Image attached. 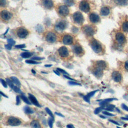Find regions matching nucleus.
I'll use <instances>...</instances> for the list:
<instances>
[{
  "mask_svg": "<svg viewBox=\"0 0 128 128\" xmlns=\"http://www.w3.org/2000/svg\"><path fill=\"white\" fill-rule=\"evenodd\" d=\"M62 42L66 45H70L73 43V38L70 35H65L62 38Z\"/></svg>",
  "mask_w": 128,
  "mask_h": 128,
  "instance_id": "9b49d317",
  "label": "nucleus"
},
{
  "mask_svg": "<svg viewBox=\"0 0 128 128\" xmlns=\"http://www.w3.org/2000/svg\"><path fill=\"white\" fill-rule=\"evenodd\" d=\"M122 108L124 110H125L128 112V107L126 105H125L124 104H122Z\"/></svg>",
  "mask_w": 128,
  "mask_h": 128,
  "instance_id": "c03bdc74",
  "label": "nucleus"
},
{
  "mask_svg": "<svg viewBox=\"0 0 128 128\" xmlns=\"http://www.w3.org/2000/svg\"><path fill=\"white\" fill-rule=\"evenodd\" d=\"M52 66V64H46V65H45L46 67H50Z\"/></svg>",
  "mask_w": 128,
  "mask_h": 128,
  "instance_id": "bf43d9fd",
  "label": "nucleus"
},
{
  "mask_svg": "<svg viewBox=\"0 0 128 128\" xmlns=\"http://www.w3.org/2000/svg\"><path fill=\"white\" fill-rule=\"evenodd\" d=\"M6 82L7 84H8V85L12 88H14V84H13V83L12 82L11 80H10V79L6 78Z\"/></svg>",
  "mask_w": 128,
  "mask_h": 128,
  "instance_id": "2f4dec72",
  "label": "nucleus"
},
{
  "mask_svg": "<svg viewBox=\"0 0 128 128\" xmlns=\"http://www.w3.org/2000/svg\"><path fill=\"white\" fill-rule=\"evenodd\" d=\"M124 68L126 70L128 71V60L126 61L124 64Z\"/></svg>",
  "mask_w": 128,
  "mask_h": 128,
  "instance_id": "09e8293b",
  "label": "nucleus"
},
{
  "mask_svg": "<svg viewBox=\"0 0 128 128\" xmlns=\"http://www.w3.org/2000/svg\"><path fill=\"white\" fill-rule=\"evenodd\" d=\"M100 118H106V117L103 116H100Z\"/></svg>",
  "mask_w": 128,
  "mask_h": 128,
  "instance_id": "052dcab7",
  "label": "nucleus"
},
{
  "mask_svg": "<svg viewBox=\"0 0 128 128\" xmlns=\"http://www.w3.org/2000/svg\"><path fill=\"white\" fill-rule=\"evenodd\" d=\"M28 98H29L30 100V102L34 105H35L36 106H38V107H40V106L39 104L37 99L35 98V96L34 95H32V94H28Z\"/></svg>",
  "mask_w": 128,
  "mask_h": 128,
  "instance_id": "6ab92c4d",
  "label": "nucleus"
},
{
  "mask_svg": "<svg viewBox=\"0 0 128 128\" xmlns=\"http://www.w3.org/2000/svg\"><path fill=\"white\" fill-rule=\"evenodd\" d=\"M0 94H1L2 96H4V97L6 98H8L6 95H5L4 94L2 93V92H0Z\"/></svg>",
  "mask_w": 128,
  "mask_h": 128,
  "instance_id": "4d7b16f0",
  "label": "nucleus"
},
{
  "mask_svg": "<svg viewBox=\"0 0 128 128\" xmlns=\"http://www.w3.org/2000/svg\"><path fill=\"white\" fill-rule=\"evenodd\" d=\"M66 26V24L64 21H61L58 22L56 26V29L59 31H62L64 30Z\"/></svg>",
  "mask_w": 128,
  "mask_h": 128,
  "instance_id": "f3484780",
  "label": "nucleus"
},
{
  "mask_svg": "<svg viewBox=\"0 0 128 128\" xmlns=\"http://www.w3.org/2000/svg\"><path fill=\"white\" fill-rule=\"evenodd\" d=\"M112 78L116 82H121L122 80V76L120 73L118 71H116L112 74Z\"/></svg>",
  "mask_w": 128,
  "mask_h": 128,
  "instance_id": "ddd939ff",
  "label": "nucleus"
},
{
  "mask_svg": "<svg viewBox=\"0 0 128 128\" xmlns=\"http://www.w3.org/2000/svg\"><path fill=\"white\" fill-rule=\"evenodd\" d=\"M72 49L74 52L78 56H82L84 53V50L82 47L79 44L74 46Z\"/></svg>",
  "mask_w": 128,
  "mask_h": 128,
  "instance_id": "f8f14e48",
  "label": "nucleus"
},
{
  "mask_svg": "<svg viewBox=\"0 0 128 128\" xmlns=\"http://www.w3.org/2000/svg\"><path fill=\"white\" fill-rule=\"evenodd\" d=\"M64 78H67V79H68V80H74V79H72V78H69V77L67 76H65V75H64Z\"/></svg>",
  "mask_w": 128,
  "mask_h": 128,
  "instance_id": "5fc2aeb1",
  "label": "nucleus"
},
{
  "mask_svg": "<svg viewBox=\"0 0 128 128\" xmlns=\"http://www.w3.org/2000/svg\"><path fill=\"white\" fill-rule=\"evenodd\" d=\"M44 58H40V57H34V58H32V60H43Z\"/></svg>",
  "mask_w": 128,
  "mask_h": 128,
  "instance_id": "de8ad7c7",
  "label": "nucleus"
},
{
  "mask_svg": "<svg viewBox=\"0 0 128 128\" xmlns=\"http://www.w3.org/2000/svg\"><path fill=\"white\" fill-rule=\"evenodd\" d=\"M16 104L17 105H18V104H20V98H19V96H16Z\"/></svg>",
  "mask_w": 128,
  "mask_h": 128,
  "instance_id": "a18cd8bd",
  "label": "nucleus"
},
{
  "mask_svg": "<svg viewBox=\"0 0 128 128\" xmlns=\"http://www.w3.org/2000/svg\"><path fill=\"white\" fill-rule=\"evenodd\" d=\"M83 30L84 32L88 36H92L94 34V28L90 26H86L83 28Z\"/></svg>",
  "mask_w": 128,
  "mask_h": 128,
  "instance_id": "1a4fd4ad",
  "label": "nucleus"
},
{
  "mask_svg": "<svg viewBox=\"0 0 128 128\" xmlns=\"http://www.w3.org/2000/svg\"><path fill=\"white\" fill-rule=\"evenodd\" d=\"M98 90H94V91H92L90 93H88L87 95L85 96H84V100L86 102H87L88 103H90V98L92 96H94V94H95V93L98 92Z\"/></svg>",
  "mask_w": 128,
  "mask_h": 128,
  "instance_id": "412c9836",
  "label": "nucleus"
},
{
  "mask_svg": "<svg viewBox=\"0 0 128 128\" xmlns=\"http://www.w3.org/2000/svg\"><path fill=\"white\" fill-rule=\"evenodd\" d=\"M93 73L96 77H97L98 78H100L103 75V70L94 68Z\"/></svg>",
  "mask_w": 128,
  "mask_h": 128,
  "instance_id": "aec40b11",
  "label": "nucleus"
},
{
  "mask_svg": "<svg viewBox=\"0 0 128 128\" xmlns=\"http://www.w3.org/2000/svg\"><path fill=\"white\" fill-rule=\"evenodd\" d=\"M26 62L28 63V64H40V62H36V61L32 60H26Z\"/></svg>",
  "mask_w": 128,
  "mask_h": 128,
  "instance_id": "473e14b6",
  "label": "nucleus"
},
{
  "mask_svg": "<svg viewBox=\"0 0 128 128\" xmlns=\"http://www.w3.org/2000/svg\"><path fill=\"white\" fill-rule=\"evenodd\" d=\"M28 34V31L24 28H20L17 31V34L18 36L21 38H25Z\"/></svg>",
  "mask_w": 128,
  "mask_h": 128,
  "instance_id": "9d476101",
  "label": "nucleus"
},
{
  "mask_svg": "<svg viewBox=\"0 0 128 128\" xmlns=\"http://www.w3.org/2000/svg\"><path fill=\"white\" fill-rule=\"evenodd\" d=\"M46 40L50 43H54L56 41V36L53 32H49L47 34L46 37Z\"/></svg>",
  "mask_w": 128,
  "mask_h": 128,
  "instance_id": "6e6552de",
  "label": "nucleus"
},
{
  "mask_svg": "<svg viewBox=\"0 0 128 128\" xmlns=\"http://www.w3.org/2000/svg\"><path fill=\"white\" fill-rule=\"evenodd\" d=\"M42 4L47 9H51L54 6V2L52 0H42Z\"/></svg>",
  "mask_w": 128,
  "mask_h": 128,
  "instance_id": "4468645a",
  "label": "nucleus"
},
{
  "mask_svg": "<svg viewBox=\"0 0 128 128\" xmlns=\"http://www.w3.org/2000/svg\"><path fill=\"white\" fill-rule=\"evenodd\" d=\"M68 84L70 85H74V86H80V84L75 82H69Z\"/></svg>",
  "mask_w": 128,
  "mask_h": 128,
  "instance_id": "37998d69",
  "label": "nucleus"
},
{
  "mask_svg": "<svg viewBox=\"0 0 128 128\" xmlns=\"http://www.w3.org/2000/svg\"><path fill=\"white\" fill-rule=\"evenodd\" d=\"M24 112L28 114H33L34 113V111L32 110L30 108L28 107V106H26L24 108Z\"/></svg>",
  "mask_w": 128,
  "mask_h": 128,
  "instance_id": "cd10ccee",
  "label": "nucleus"
},
{
  "mask_svg": "<svg viewBox=\"0 0 128 128\" xmlns=\"http://www.w3.org/2000/svg\"><path fill=\"white\" fill-rule=\"evenodd\" d=\"M122 28L124 32L128 33V22L126 21L123 23Z\"/></svg>",
  "mask_w": 128,
  "mask_h": 128,
  "instance_id": "a878e982",
  "label": "nucleus"
},
{
  "mask_svg": "<svg viewBox=\"0 0 128 128\" xmlns=\"http://www.w3.org/2000/svg\"><path fill=\"white\" fill-rule=\"evenodd\" d=\"M109 121L110 122H112V123H113V124H116V125H120V124L118 123V122H116V121H114V120H109Z\"/></svg>",
  "mask_w": 128,
  "mask_h": 128,
  "instance_id": "3c124183",
  "label": "nucleus"
},
{
  "mask_svg": "<svg viewBox=\"0 0 128 128\" xmlns=\"http://www.w3.org/2000/svg\"><path fill=\"white\" fill-rule=\"evenodd\" d=\"M7 42H8V44L10 45L11 46H14L16 44V42L14 40H13L12 39H8V40Z\"/></svg>",
  "mask_w": 128,
  "mask_h": 128,
  "instance_id": "f704fd0d",
  "label": "nucleus"
},
{
  "mask_svg": "<svg viewBox=\"0 0 128 128\" xmlns=\"http://www.w3.org/2000/svg\"><path fill=\"white\" fill-rule=\"evenodd\" d=\"M55 114H56V115H58V116H61V117H64V116L62 114H60V113H58V112H55Z\"/></svg>",
  "mask_w": 128,
  "mask_h": 128,
  "instance_id": "864d4df0",
  "label": "nucleus"
},
{
  "mask_svg": "<svg viewBox=\"0 0 128 128\" xmlns=\"http://www.w3.org/2000/svg\"><path fill=\"white\" fill-rule=\"evenodd\" d=\"M110 12V9L108 7H104L102 8L100 10V14L102 16H106L108 15Z\"/></svg>",
  "mask_w": 128,
  "mask_h": 128,
  "instance_id": "4be33fe9",
  "label": "nucleus"
},
{
  "mask_svg": "<svg viewBox=\"0 0 128 128\" xmlns=\"http://www.w3.org/2000/svg\"><path fill=\"white\" fill-rule=\"evenodd\" d=\"M66 127L68 128H75L74 127V126L72 125V124H68L66 126Z\"/></svg>",
  "mask_w": 128,
  "mask_h": 128,
  "instance_id": "603ef678",
  "label": "nucleus"
},
{
  "mask_svg": "<svg viewBox=\"0 0 128 128\" xmlns=\"http://www.w3.org/2000/svg\"><path fill=\"white\" fill-rule=\"evenodd\" d=\"M80 9L84 12H88L90 11V4L88 1L86 0H82L79 4Z\"/></svg>",
  "mask_w": 128,
  "mask_h": 128,
  "instance_id": "7ed1b4c3",
  "label": "nucleus"
},
{
  "mask_svg": "<svg viewBox=\"0 0 128 128\" xmlns=\"http://www.w3.org/2000/svg\"><path fill=\"white\" fill-rule=\"evenodd\" d=\"M25 47H26V45L24 44H20V45H17L15 46V48H23Z\"/></svg>",
  "mask_w": 128,
  "mask_h": 128,
  "instance_id": "ea45409f",
  "label": "nucleus"
},
{
  "mask_svg": "<svg viewBox=\"0 0 128 128\" xmlns=\"http://www.w3.org/2000/svg\"><path fill=\"white\" fill-rule=\"evenodd\" d=\"M105 107H106L105 109L106 110H108V111H112V110H114L115 108V106L112 104H110V105H107Z\"/></svg>",
  "mask_w": 128,
  "mask_h": 128,
  "instance_id": "c85d7f7f",
  "label": "nucleus"
},
{
  "mask_svg": "<svg viewBox=\"0 0 128 128\" xmlns=\"http://www.w3.org/2000/svg\"><path fill=\"white\" fill-rule=\"evenodd\" d=\"M69 9L66 6H60L58 8V12L62 16H66L69 14Z\"/></svg>",
  "mask_w": 128,
  "mask_h": 128,
  "instance_id": "39448f33",
  "label": "nucleus"
},
{
  "mask_svg": "<svg viewBox=\"0 0 128 128\" xmlns=\"http://www.w3.org/2000/svg\"><path fill=\"white\" fill-rule=\"evenodd\" d=\"M32 55V54L30 53V52H24L22 53V54H20L21 56H22V58H30V56H31Z\"/></svg>",
  "mask_w": 128,
  "mask_h": 128,
  "instance_id": "bb28decb",
  "label": "nucleus"
},
{
  "mask_svg": "<svg viewBox=\"0 0 128 128\" xmlns=\"http://www.w3.org/2000/svg\"><path fill=\"white\" fill-rule=\"evenodd\" d=\"M73 19L74 22L78 24H82L84 21L83 16L80 12H77L73 14Z\"/></svg>",
  "mask_w": 128,
  "mask_h": 128,
  "instance_id": "20e7f679",
  "label": "nucleus"
},
{
  "mask_svg": "<svg viewBox=\"0 0 128 128\" xmlns=\"http://www.w3.org/2000/svg\"><path fill=\"white\" fill-rule=\"evenodd\" d=\"M6 124L8 125L11 126H18L22 124V122L19 118H17L14 116H10L6 120Z\"/></svg>",
  "mask_w": 128,
  "mask_h": 128,
  "instance_id": "f03ea898",
  "label": "nucleus"
},
{
  "mask_svg": "<svg viewBox=\"0 0 128 128\" xmlns=\"http://www.w3.org/2000/svg\"><path fill=\"white\" fill-rule=\"evenodd\" d=\"M91 47L94 51L97 54L100 53L102 50V47L101 44L96 40H93L90 44Z\"/></svg>",
  "mask_w": 128,
  "mask_h": 128,
  "instance_id": "f257e3e1",
  "label": "nucleus"
},
{
  "mask_svg": "<svg viewBox=\"0 0 128 128\" xmlns=\"http://www.w3.org/2000/svg\"><path fill=\"white\" fill-rule=\"evenodd\" d=\"M116 40L118 43L120 45L124 44L126 42L125 36L121 32H118L116 34Z\"/></svg>",
  "mask_w": 128,
  "mask_h": 128,
  "instance_id": "423d86ee",
  "label": "nucleus"
},
{
  "mask_svg": "<svg viewBox=\"0 0 128 128\" xmlns=\"http://www.w3.org/2000/svg\"><path fill=\"white\" fill-rule=\"evenodd\" d=\"M58 52L60 57L63 58H67L69 56V52L68 48L65 46H62L58 50Z\"/></svg>",
  "mask_w": 128,
  "mask_h": 128,
  "instance_id": "0eeeda50",
  "label": "nucleus"
},
{
  "mask_svg": "<svg viewBox=\"0 0 128 128\" xmlns=\"http://www.w3.org/2000/svg\"><path fill=\"white\" fill-rule=\"evenodd\" d=\"M14 90V92H18V93H22V91L20 90V89L18 88L17 86H14V88H13Z\"/></svg>",
  "mask_w": 128,
  "mask_h": 128,
  "instance_id": "58836bf2",
  "label": "nucleus"
},
{
  "mask_svg": "<svg viewBox=\"0 0 128 128\" xmlns=\"http://www.w3.org/2000/svg\"><path fill=\"white\" fill-rule=\"evenodd\" d=\"M102 107L96 108L94 112V114H98L100 112H101V110H102Z\"/></svg>",
  "mask_w": 128,
  "mask_h": 128,
  "instance_id": "e433bc0d",
  "label": "nucleus"
},
{
  "mask_svg": "<svg viewBox=\"0 0 128 128\" xmlns=\"http://www.w3.org/2000/svg\"><path fill=\"white\" fill-rule=\"evenodd\" d=\"M57 70L59 72H62V74H68L65 70H62V69H61V68H58V69H57Z\"/></svg>",
  "mask_w": 128,
  "mask_h": 128,
  "instance_id": "a19ab883",
  "label": "nucleus"
},
{
  "mask_svg": "<svg viewBox=\"0 0 128 128\" xmlns=\"http://www.w3.org/2000/svg\"><path fill=\"white\" fill-rule=\"evenodd\" d=\"M95 68L104 70L106 68V64L105 62L102 60H100L96 62Z\"/></svg>",
  "mask_w": 128,
  "mask_h": 128,
  "instance_id": "dca6fc26",
  "label": "nucleus"
},
{
  "mask_svg": "<svg viewBox=\"0 0 128 128\" xmlns=\"http://www.w3.org/2000/svg\"><path fill=\"white\" fill-rule=\"evenodd\" d=\"M1 16L2 18L6 20H8L10 19L12 17V14L6 10H4L1 12Z\"/></svg>",
  "mask_w": 128,
  "mask_h": 128,
  "instance_id": "2eb2a0df",
  "label": "nucleus"
},
{
  "mask_svg": "<svg viewBox=\"0 0 128 128\" xmlns=\"http://www.w3.org/2000/svg\"><path fill=\"white\" fill-rule=\"evenodd\" d=\"M52 120H52V118H48V125H49L50 128H52Z\"/></svg>",
  "mask_w": 128,
  "mask_h": 128,
  "instance_id": "c9c22d12",
  "label": "nucleus"
},
{
  "mask_svg": "<svg viewBox=\"0 0 128 128\" xmlns=\"http://www.w3.org/2000/svg\"><path fill=\"white\" fill-rule=\"evenodd\" d=\"M90 20L92 23H97L100 20V18L98 14L92 13L90 16Z\"/></svg>",
  "mask_w": 128,
  "mask_h": 128,
  "instance_id": "a211bd4d",
  "label": "nucleus"
},
{
  "mask_svg": "<svg viewBox=\"0 0 128 128\" xmlns=\"http://www.w3.org/2000/svg\"><path fill=\"white\" fill-rule=\"evenodd\" d=\"M6 4V0H0V5L1 6H4Z\"/></svg>",
  "mask_w": 128,
  "mask_h": 128,
  "instance_id": "49530a36",
  "label": "nucleus"
},
{
  "mask_svg": "<svg viewBox=\"0 0 128 128\" xmlns=\"http://www.w3.org/2000/svg\"><path fill=\"white\" fill-rule=\"evenodd\" d=\"M20 97H21L22 99L23 100V101H24V102H25L26 103V104H31L30 102L29 101V100H28V98L25 96L22 95V96H21Z\"/></svg>",
  "mask_w": 128,
  "mask_h": 128,
  "instance_id": "7c9ffc66",
  "label": "nucleus"
},
{
  "mask_svg": "<svg viewBox=\"0 0 128 128\" xmlns=\"http://www.w3.org/2000/svg\"><path fill=\"white\" fill-rule=\"evenodd\" d=\"M121 119L125 120H128V118H121Z\"/></svg>",
  "mask_w": 128,
  "mask_h": 128,
  "instance_id": "13d9d810",
  "label": "nucleus"
},
{
  "mask_svg": "<svg viewBox=\"0 0 128 128\" xmlns=\"http://www.w3.org/2000/svg\"><path fill=\"white\" fill-rule=\"evenodd\" d=\"M102 113H103V114H104L105 115H106V116H114V114H113L111 113H110L108 112H103Z\"/></svg>",
  "mask_w": 128,
  "mask_h": 128,
  "instance_id": "79ce46f5",
  "label": "nucleus"
},
{
  "mask_svg": "<svg viewBox=\"0 0 128 128\" xmlns=\"http://www.w3.org/2000/svg\"><path fill=\"white\" fill-rule=\"evenodd\" d=\"M64 2L68 6H72L74 4V0H64Z\"/></svg>",
  "mask_w": 128,
  "mask_h": 128,
  "instance_id": "c756f323",
  "label": "nucleus"
},
{
  "mask_svg": "<svg viewBox=\"0 0 128 128\" xmlns=\"http://www.w3.org/2000/svg\"><path fill=\"white\" fill-rule=\"evenodd\" d=\"M114 2L119 6H126L128 4V0H114Z\"/></svg>",
  "mask_w": 128,
  "mask_h": 128,
  "instance_id": "b1692460",
  "label": "nucleus"
},
{
  "mask_svg": "<svg viewBox=\"0 0 128 128\" xmlns=\"http://www.w3.org/2000/svg\"><path fill=\"white\" fill-rule=\"evenodd\" d=\"M0 81H1V82H2V86L4 87V88H7V82H6V81H4V80H2V79H0Z\"/></svg>",
  "mask_w": 128,
  "mask_h": 128,
  "instance_id": "4c0bfd02",
  "label": "nucleus"
},
{
  "mask_svg": "<svg viewBox=\"0 0 128 128\" xmlns=\"http://www.w3.org/2000/svg\"><path fill=\"white\" fill-rule=\"evenodd\" d=\"M32 72H33V73H34V74H36V72H34V70H32Z\"/></svg>",
  "mask_w": 128,
  "mask_h": 128,
  "instance_id": "680f3d73",
  "label": "nucleus"
},
{
  "mask_svg": "<svg viewBox=\"0 0 128 128\" xmlns=\"http://www.w3.org/2000/svg\"><path fill=\"white\" fill-rule=\"evenodd\" d=\"M12 46L10 45V44H7V45H5V47L7 49V50H10L12 49Z\"/></svg>",
  "mask_w": 128,
  "mask_h": 128,
  "instance_id": "8fccbe9b",
  "label": "nucleus"
},
{
  "mask_svg": "<svg viewBox=\"0 0 128 128\" xmlns=\"http://www.w3.org/2000/svg\"><path fill=\"white\" fill-rule=\"evenodd\" d=\"M11 79L12 80V81L18 86H20V80H18V79L14 76H12L11 77Z\"/></svg>",
  "mask_w": 128,
  "mask_h": 128,
  "instance_id": "393cba45",
  "label": "nucleus"
},
{
  "mask_svg": "<svg viewBox=\"0 0 128 128\" xmlns=\"http://www.w3.org/2000/svg\"><path fill=\"white\" fill-rule=\"evenodd\" d=\"M54 72L56 74H57L58 76H60V73L58 72V71H57V70H54Z\"/></svg>",
  "mask_w": 128,
  "mask_h": 128,
  "instance_id": "6e6d98bb",
  "label": "nucleus"
},
{
  "mask_svg": "<svg viewBox=\"0 0 128 128\" xmlns=\"http://www.w3.org/2000/svg\"><path fill=\"white\" fill-rule=\"evenodd\" d=\"M30 126L32 128H42L40 123L36 120H34L30 122Z\"/></svg>",
  "mask_w": 128,
  "mask_h": 128,
  "instance_id": "5701e85b",
  "label": "nucleus"
},
{
  "mask_svg": "<svg viewBox=\"0 0 128 128\" xmlns=\"http://www.w3.org/2000/svg\"><path fill=\"white\" fill-rule=\"evenodd\" d=\"M117 128H120V127H118H118H117Z\"/></svg>",
  "mask_w": 128,
  "mask_h": 128,
  "instance_id": "e2e57ef3",
  "label": "nucleus"
},
{
  "mask_svg": "<svg viewBox=\"0 0 128 128\" xmlns=\"http://www.w3.org/2000/svg\"><path fill=\"white\" fill-rule=\"evenodd\" d=\"M46 112H47V113L52 117V120H54V115H53L52 112H51V110H50L48 108H46Z\"/></svg>",
  "mask_w": 128,
  "mask_h": 128,
  "instance_id": "72a5a7b5",
  "label": "nucleus"
}]
</instances>
